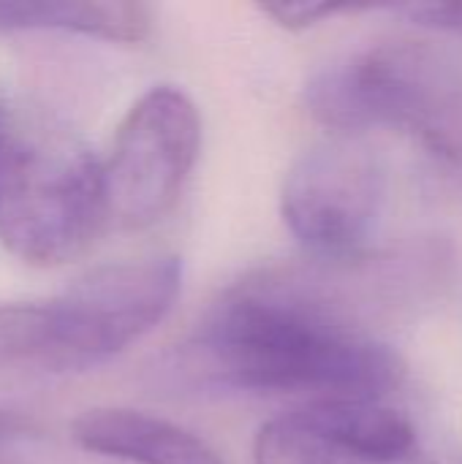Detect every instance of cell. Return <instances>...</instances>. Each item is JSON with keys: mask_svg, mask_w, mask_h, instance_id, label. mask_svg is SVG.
Masks as SVG:
<instances>
[{"mask_svg": "<svg viewBox=\"0 0 462 464\" xmlns=\"http://www.w3.org/2000/svg\"><path fill=\"white\" fill-rule=\"evenodd\" d=\"M166 372L199 389L310 394L321 402L384 400L406 367L335 275L267 269L223 294Z\"/></svg>", "mask_w": 462, "mask_h": 464, "instance_id": "1", "label": "cell"}, {"mask_svg": "<svg viewBox=\"0 0 462 464\" xmlns=\"http://www.w3.org/2000/svg\"><path fill=\"white\" fill-rule=\"evenodd\" d=\"M182 288V261L106 264L60 296L0 304V375H76L152 332Z\"/></svg>", "mask_w": 462, "mask_h": 464, "instance_id": "2", "label": "cell"}, {"mask_svg": "<svg viewBox=\"0 0 462 464\" xmlns=\"http://www.w3.org/2000/svg\"><path fill=\"white\" fill-rule=\"evenodd\" d=\"M305 106L338 136L392 128L462 166V65L430 44L392 41L349 54L308 82Z\"/></svg>", "mask_w": 462, "mask_h": 464, "instance_id": "3", "label": "cell"}, {"mask_svg": "<svg viewBox=\"0 0 462 464\" xmlns=\"http://www.w3.org/2000/svg\"><path fill=\"white\" fill-rule=\"evenodd\" d=\"M109 223L103 163L65 130H14L0 141V242L33 266L76 258Z\"/></svg>", "mask_w": 462, "mask_h": 464, "instance_id": "4", "label": "cell"}, {"mask_svg": "<svg viewBox=\"0 0 462 464\" xmlns=\"http://www.w3.org/2000/svg\"><path fill=\"white\" fill-rule=\"evenodd\" d=\"M389 193L387 163L362 136H335L308 150L286 174L280 209L289 231L327 264L362 261Z\"/></svg>", "mask_w": 462, "mask_h": 464, "instance_id": "5", "label": "cell"}, {"mask_svg": "<svg viewBox=\"0 0 462 464\" xmlns=\"http://www.w3.org/2000/svg\"><path fill=\"white\" fill-rule=\"evenodd\" d=\"M202 144L193 101L169 84L144 92L117 128L103 163L106 212L117 228L158 223L180 198Z\"/></svg>", "mask_w": 462, "mask_h": 464, "instance_id": "6", "label": "cell"}, {"mask_svg": "<svg viewBox=\"0 0 462 464\" xmlns=\"http://www.w3.org/2000/svg\"><path fill=\"white\" fill-rule=\"evenodd\" d=\"M253 464H436L411 419L384 400H321L267 421Z\"/></svg>", "mask_w": 462, "mask_h": 464, "instance_id": "7", "label": "cell"}, {"mask_svg": "<svg viewBox=\"0 0 462 464\" xmlns=\"http://www.w3.org/2000/svg\"><path fill=\"white\" fill-rule=\"evenodd\" d=\"M74 443L128 464H223L193 432L131 408H93L74 419Z\"/></svg>", "mask_w": 462, "mask_h": 464, "instance_id": "8", "label": "cell"}, {"mask_svg": "<svg viewBox=\"0 0 462 464\" xmlns=\"http://www.w3.org/2000/svg\"><path fill=\"white\" fill-rule=\"evenodd\" d=\"M150 27L152 11L142 3H0V33L60 30L136 44Z\"/></svg>", "mask_w": 462, "mask_h": 464, "instance_id": "9", "label": "cell"}, {"mask_svg": "<svg viewBox=\"0 0 462 464\" xmlns=\"http://www.w3.org/2000/svg\"><path fill=\"white\" fill-rule=\"evenodd\" d=\"M0 464H71L52 432L30 416L0 411Z\"/></svg>", "mask_w": 462, "mask_h": 464, "instance_id": "10", "label": "cell"}, {"mask_svg": "<svg viewBox=\"0 0 462 464\" xmlns=\"http://www.w3.org/2000/svg\"><path fill=\"white\" fill-rule=\"evenodd\" d=\"M261 14H267L275 24L286 27V30H305L313 27L324 19H332L338 14H354L362 11L357 5H335V3H264L259 5Z\"/></svg>", "mask_w": 462, "mask_h": 464, "instance_id": "11", "label": "cell"}, {"mask_svg": "<svg viewBox=\"0 0 462 464\" xmlns=\"http://www.w3.org/2000/svg\"><path fill=\"white\" fill-rule=\"evenodd\" d=\"M398 11H403L419 27L462 35V3H411L400 5Z\"/></svg>", "mask_w": 462, "mask_h": 464, "instance_id": "12", "label": "cell"}, {"mask_svg": "<svg viewBox=\"0 0 462 464\" xmlns=\"http://www.w3.org/2000/svg\"><path fill=\"white\" fill-rule=\"evenodd\" d=\"M5 125H8V122H5V117L0 114V141H3V133H5Z\"/></svg>", "mask_w": 462, "mask_h": 464, "instance_id": "13", "label": "cell"}]
</instances>
